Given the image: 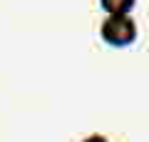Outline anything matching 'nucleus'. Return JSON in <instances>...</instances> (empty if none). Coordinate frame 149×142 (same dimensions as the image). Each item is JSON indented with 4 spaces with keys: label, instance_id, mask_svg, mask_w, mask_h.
Returning a JSON list of instances; mask_svg holds the SVG:
<instances>
[{
    "label": "nucleus",
    "instance_id": "f257e3e1",
    "mask_svg": "<svg viewBox=\"0 0 149 142\" xmlns=\"http://www.w3.org/2000/svg\"><path fill=\"white\" fill-rule=\"evenodd\" d=\"M137 20L132 15H104L100 22V37L109 47H129L137 40Z\"/></svg>",
    "mask_w": 149,
    "mask_h": 142
},
{
    "label": "nucleus",
    "instance_id": "f03ea898",
    "mask_svg": "<svg viewBox=\"0 0 149 142\" xmlns=\"http://www.w3.org/2000/svg\"><path fill=\"white\" fill-rule=\"evenodd\" d=\"M107 15H129L137 5V0H97Z\"/></svg>",
    "mask_w": 149,
    "mask_h": 142
},
{
    "label": "nucleus",
    "instance_id": "7ed1b4c3",
    "mask_svg": "<svg viewBox=\"0 0 149 142\" xmlns=\"http://www.w3.org/2000/svg\"><path fill=\"white\" fill-rule=\"evenodd\" d=\"M80 142H109V140L104 135H100V132H92V135H85Z\"/></svg>",
    "mask_w": 149,
    "mask_h": 142
}]
</instances>
